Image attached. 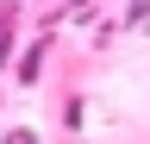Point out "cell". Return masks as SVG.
<instances>
[{"instance_id":"obj_1","label":"cell","mask_w":150,"mask_h":144,"mask_svg":"<svg viewBox=\"0 0 150 144\" xmlns=\"http://www.w3.org/2000/svg\"><path fill=\"white\" fill-rule=\"evenodd\" d=\"M6 57H13V13H0V69H6Z\"/></svg>"}]
</instances>
